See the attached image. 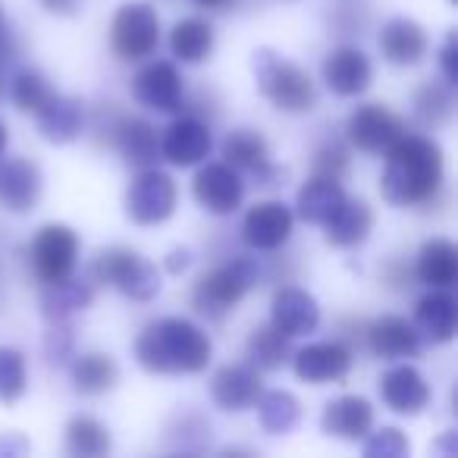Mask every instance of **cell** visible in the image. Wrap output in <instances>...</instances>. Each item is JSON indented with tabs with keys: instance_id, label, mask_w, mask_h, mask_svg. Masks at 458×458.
<instances>
[{
	"instance_id": "1",
	"label": "cell",
	"mask_w": 458,
	"mask_h": 458,
	"mask_svg": "<svg viewBox=\"0 0 458 458\" xmlns=\"http://www.w3.org/2000/svg\"><path fill=\"white\" fill-rule=\"evenodd\" d=\"M445 160L433 139L402 135L386 151V166L380 176V195L393 208H418L437 198L443 189Z\"/></svg>"
},
{
	"instance_id": "2",
	"label": "cell",
	"mask_w": 458,
	"mask_h": 458,
	"mask_svg": "<svg viewBox=\"0 0 458 458\" xmlns=\"http://www.w3.org/2000/svg\"><path fill=\"white\" fill-rule=\"evenodd\" d=\"M210 352L208 333L185 318H160L135 339V358L148 374H201Z\"/></svg>"
},
{
	"instance_id": "3",
	"label": "cell",
	"mask_w": 458,
	"mask_h": 458,
	"mask_svg": "<svg viewBox=\"0 0 458 458\" xmlns=\"http://www.w3.org/2000/svg\"><path fill=\"white\" fill-rule=\"evenodd\" d=\"M251 70H255L258 91L283 114H308L318 104V89H314L308 70H301L283 54L261 47V51H255Z\"/></svg>"
},
{
	"instance_id": "4",
	"label": "cell",
	"mask_w": 458,
	"mask_h": 458,
	"mask_svg": "<svg viewBox=\"0 0 458 458\" xmlns=\"http://www.w3.org/2000/svg\"><path fill=\"white\" fill-rule=\"evenodd\" d=\"M261 280V267L255 258H233L210 274H204L191 289V308L208 320H223Z\"/></svg>"
},
{
	"instance_id": "5",
	"label": "cell",
	"mask_w": 458,
	"mask_h": 458,
	"mask_svg": "<svg viewBox=\"0 0 458 458\" xmlns=\"http://www.w3.org/2000/svg\"><path fill=\"white\" fill-rule=\"evenodd\" d=\"M91 280L120 289L132 301H151L160 293L157 267L145 261L139 251L123 249V245L98 251L95 264H91Z\"/></svg>"
},
{
	"instance_id": "6",
	"label": "cell",
	"mask_w": 458,
	"mask_h": 458,
	"mask_svg": "<svg viewBox=\"0 0 458 458\" xmlns=\"http://www.w3.org/2000/svg\"><path fill=\"white\" fill-rule=\"evenodd\" d=\"M160 45V20L157 10L148 4H126L116 10L110 22V47L120 60H145Z\"/></svg>"
},
{
	"instance_id": "7",
	"label": "cell",
	"mask_w": 458,
	"mask_h": 458,
	"mask_svg": "<svg viewBox=\"0 0 458 458\" xmlns=\"http://www.w3.org/2000/svg\"><path fill=\"white\" fill-rule=\"evenodd\" d=\"M176 210V182L157 166H145L126 191V214L139 226H157Z\"/></svg>"
},
{
	"instance_id": "8",
	"label": "cell",
	"mask_w": 458,
	"mask_h": 458,
	"mask_svg": "<svg viewBox=\"0 0 458 458\" xmlns=\"http://www.w3.org/2000/svg\"><path fill=\"white\" fill-rule=\"evenodd\" d=\"M32 267L35 276L41 283H60L66 276H72L79 261V236L72 233L66 223H47V226L38 229V236H35L32 249Z\"/></svg>"
},
{
	"instance_id": "9",
	"label": "cell",
	"mask_w": 458,
	"mask_h": 458,
	"mask_svg": "<svg viewBox=\"0 0 458 458\" xmlns=\"http://www.w3.org/2000/svg\"><path fill=\"white\" fill-rule=\"evenodd\" d=\"M191 191H195V201L201 204L208 214L229 216L242 204L245 182H242V173L233 170L226 160H214V164H204L201 170H198L195 182H191Z\"/></svg>"
},
{
	"instance_id": "10",
	"label": "cell",
	"mask_w": 458,
	"mask_h": 458,
	"mask_svg": "<svg viewBox=\"0 0 458 458\" xmlns=\"http://www.w3.org/2000/svg\"><path fill=\"white\" fill-rule=\"evenodd\" d=\"M132 95L141 107L157 110V114H176L182 110L185 85L179 76L176 64L170 60H154V64L141 66L132 79Z\"/></svg>"
},
{
	"instance_id": "11",
	"label": "cell",
	"mask_w": 458,
	"mask_h": 458,
	"mask_svg": "<svg viewBox=\"0 0 458 458\" xmlns=\"http://www.w3.org/2000/svg\"><path fill=\"white\" fill-rule=\"evenodd\" d=\"M345 132H349V141L358 151L386 154L389 148L405 135V126H402L399 116L383 107V104H364V107H358L355 114L349 116Z\"/></svg>"
},
{
	"instance_id": "12",
	"label": "cell",
	"mask_w": 458,
	"mask_h": 458,
	"mask_svg": "<svg viewBox=\"0 0 458 458\" xmlns=\"http://www.w3.org/2000/svg\"><path fill=\"white\" fill-rule=\"evenodd\" d=\"M293 210L283 201H261L245 214L242 220V239L255 251H276L293 236Z\"/></svg>"
},
{
	"instance_id": "13",
	"label": "cell",
	"mask_w": 458,
	"mask_h": 458,
	"mask_svg": "<svg viewBox=\"0 0 458 458\" xmlns=\"http://www.w3.org/2000/svg\"><path fill=\"white\" fill-rule=\"evenodd\" d=\"M223 160H226L233 170L258 176V185H276V179H280V170H276L274 160H270L267 141H264V135L255 132V129H236V132H229L226 141H223Z\"/></svg>"
},
{
	"instance_id": "14",
	"label": "cell",
	"mask_w": 458,
	"mask_h": 458,
	"mask_svg": "<svg viewBox=\"0 0 458 458\" xmlns=\"http://www.w3.org/2000/svg\"><path fill=\"white\" fill-rule=\"evenodd\" d=\"M324 82L333 95L339 98H358L374 82V66L361 47L343 45L327 54L324 60Z\"/></svg>"
},
{
	"instance_id": "15",
	"label": "cell",
	"mask_w": 458,
	"mask_h": 458,
	"mask_svg": "<svg viewBox=\"0 0 458 458\" xmlns=\"http://www.w3.org/2000/svg\"><path fill=\"white\" fill-rule=\"evenodd\" d=\"M293 368L295 377L314 386H324V383H336L349 374L352 368V352L343 343H311L305 349L293 352Z\"/></svg>"
},
{
	"instance_id": "16",
	"label": "cell",
	"mask_w": 458,
	"mask_h": 458,
	"mask_svg": "<svg viewBox=\"0 0 458 458\" xmlns=\"http://www.w3.org/2000/svg\"><path fill=\"white\" fill-rule=\"evenodd\" d=\"M210 129L208 123H201L198 116H179L176 123H170L160 139V154L170 160L173 166H195L210 154Z\"/></svg>"
},
{
	"instance_id": "17",
	"label": "cell",
	"mask_w": 458,
	"mask_h": 458,
	"mask_svg": "<svg viewBox=\"0 0 458 458\" xmlns=\"http://www.w3.org/2000/svg\"><path fill=\"white\" fill-rule=\"evenodd\" d=\"M270 324L283 333V336H308L318 330L320 324V305L311 293L299 286H283L274 295V308H270Z\"/></svg>"
},
{
	"instance_id": "18",
	"label": "cell",
	"mask_w": 458,
	"mask_h": 458,
	"mask_svg": "<svg viewBox=\"0 0 458 458\" xmlns=\"http://www.w3.org/2000/svg\"><path fill=\"white\" fill-rule=\"evenodd\" d=\"M261 395V370L251 364H226L210 380V399L223 411H245Z\"/></svg>"
},
{
	"instance_id": "19",
	"label": "cell",
	"mask_w": 458,
	"mask_h": 458,
	"mask_svg": "<svg viewBox=\"0 0 458 458\" xmlns=\"http://www.w3.org/2000/svg\"><path fill=\"white\" fill-rule=\"evenodd\" d=\"M320 427L327 437L358 443L374 430V405L364 395H339V399L327 402Z\"/></svg>"
},
{
	"instance_id": "20",
	"label": "cell",
	"mask_w": 458,
	"mask_h": 458,
	"mask_svg": "<svg viewBox=\"0 0 458 458\" xmlns=\"http://www.w3.org/2000/svg\"><path fill=\"white\" fill-rule=\"evenodd\" d=\"M38 132L51 145H70L85 132V104L72 95H54L41 104L38 114Z\"/></svg>"
},
{
	"instance_id": "21",
	"label": "cell",
	"mask_w": 458,
	"mask_h": 458,
	"mask_svg": "<svg viewBox=\"0 0 458 458\" xmlns=\"http://www.w3.org/2000/svg\"><path fill=\"white\" fill-rule=\"evenodd\" d=\"M380 395L389 411L395 414H420L430 405V386L411 364H395L380 377Z\"/></svg>"
},
{
	"instance_id": "22",
	"label": "cell",
	"mask_w": 458,
	"mask_h": 458,
	"mask_svg": "<svg viewBox=\"0 0 458 458\" xmlns=\"http://www.w3.org/2000/svg\"><path fill=\"white\" fill-rule=\"evenodd\" d=\"M41 198V170L26 157H10L0 164V204L13 214H26Z\"/></svg>"
},
{
	"instance_id": "23",
	"label": "cell",
	"mask_w": 458,
	"mask_h": 458,
	"mask_svg": "<svg viewBox=\"0 0 458 458\" xmlns=\"http://www.w3.org/2000/svg\"><path fill=\"white\" fill-rule=\"evenodd\" d=\"M368 345L377 358L402 361V358H418L424 339H420L418 327L408 324L405 318L386 314V318L374 320V324L368 327Z\"/></svg>"
},
{
	"instance_id": "24",
	"label": "cell",
	"mask_w": 458,
	"mask_h": 458,
	"mask_svg": "<svg viewBox=\"0 0 458 458\" xmlns=\"http://www.w3.org/2000/svg\"><path fill=\"white\" fill-rule=\"evenodd\" d=\"M455 324H458V308L455 299L445 289H433L414 308V327H418L420 339H427L433 345L452 343L455 339Z\"/></svg>"
},
{
	"instance_id": "25",
	"label": "cell",
	"mask_w": 458,
	"mask_h": 458,
	"mask_svg": "<svg viewBox=\"0 0 458 458\" xmlns=\"http://www.w3.org/2000/svg\"><path fill=\"white\" fill-rule=\"evenodd\" d=\"M327 226V242L336 249H358L361 242H368L370 229H374V210L368 208V201L361 198H349L336 208V214L324 223Z\"/></svg>"
},
{
	"instance_id": "26",
	"label": "cell",
	"mask_w": 458,
	"mask_h": 458,
	"mask_svg": "<svg viewBox=\"0 0 458 458\" xmlns=\"http://www.w3.org/2000/svg\"><path fill=\"white\" fill-rule=\"evenodd\" d=\"M380 51L393 66H414L427 57V32L414 20L395 16L383 26Z\"/></svg>"
},
{
	"instance_id": "27",
	"label": "cell",
	"mask_w": 458,
	"mask_h": 458,
	"mask_svg": "<svg viewBox=\"0 0 458 458\" xmlns=\"http://www.w3.org/2000/svg\"><path fill=\"white\" fill-rule=\"evenodd\" d=\"M114 148H120L123 160L129 166H154L160 157V141H157V129L148 120H135V116H123L120 129H116Z\"/></svg>"
},
{
	"instance_id": "28",
	"label": "cell",
	"mask_w": 458,
	"mask_h": 458,
	"mask_svg": "<svg viewBox=\"0 0 458 458\" xmlns=\"http://www.w3.org/2000/svg\"><path fill=\"white\" fill-rule=\"evenodd\" d=\"M345 201V191L339 185V179H327V176H314L308 179L299 189V198H295V210L305 223H314V226H324L336 208Z\"/></svg>"
},
{
	"instance_id": "29",
	"label": "cell",
	"mask_w": 458,
	"mask_h": 458,
	"mask_svg": "<svg viewBox=\"0 0 458 458\" xmlns=\"http://www.w3.org/2000/svg\"><path fill=\"white\" fill-rule=\"evenodd\" d=\"M414 274L424 286L430 289H449L458 280V249L449 239H430L418 251Z\"/></svg>"
},
{
	"instance_id": "30",
	"label": "cell",
	"mask_w": 458,
	"mask_h": 458,
	"mask_svg": "<svg viewBox=\"0 0 458 458\" xmlns=\"http://www.w3.org/2000/svg\"><path fill=\"white\" fill-rule=\"evenodd\" d=\"M95 301V289L89 280H76V276H66L60 283H47L45 293H41V314L47 320H70L76 311Z\"/></svg>"
},
{
	"instance_id": "31",
	"label": "cell",
	"mask_w": 458,
	"mask_h": 458,
	"mask_svg": "<svg viewBox=\"0 0 458 458\" xmlns=\"http://www.w3.org/2000/svg\"><path fill=\"white\" fill-rule=\"evenodd\" d=\"M170 51L179 64H204L214 54V26L201 16H185L173 26Z\"/></svg>"
},
{
	"instance_id": "32",
	"label": "cell",
	"mask_w": 458,
	"mask_h": 458,
	"mask_svg": "<svg viewBox=\"0 0 458 458\" xmlns=\"http://www.w3.org/2000/svg\"><path fill=\"white\" fill-rule=\"evenodd\" d=\"M120 383V364L107 352H89L72 364V389L79 395H104Z\"/></svg>"
},
{
	"instance_id": "33",
	"label": "cell",
	"mask_w": 458,
	"mask_h": 458,
	"mask_svg": "<svg viewBox=\"0 0 458 458\" xmlns=\"http://www.w3.org/2000/svg\"><path fill=\"white\" fill-rule=\"evenodd\" d=\"M258 420L267 433L283 437V433H293L301 420V402L295 399L286 389H270V393L258 395Z\"/></svg>"
},
{
	"instance_id": "34",
	"label": "cell",
	"mask_w": 458,
	"mask_h": 458,
	"mask_svg": "<svg viewBox=\"0 0 458 458\" xmlns=\"http://www.w3.org/2000/svg\"><path fill=\"white\" fill-rule=\"evenodd\" d=\"M455 85L449 82H424L414 91V116H418L420 126L427 129H443L452 123L455 114V95H452Z\"/></svg>"
},
{
	"instance_id": "35",
	"label": "cell",
	"mask_w": 458,
	"mask_h": 458,
	"mask_svg": "<svg viewBox=\"0 0 458 458\" xmlns=\"http://www.w3.org/2000/svg\"><path fill=\"white\" fill-rule=\"evenodd\" d=\"M293 339L283 336L274 324H264L251 333L249 345H245V355H249V364L255 370H280L283 364L293 358Z\"/></svg>"
},
{
	"instance_id": "36",
	"label": "cell",
	"mask_w": 458,
	"mask_h": 458,
	"mask_svg": "<svg viewBox=\"0 0 458 458\" xmlns=\"http://www.w3.org/2000/svg\"><path fill=\"white\" fill-rule=\"evenodd\" d=\"M110 430L91 414H76L66 424V449L79 458H101L110 452Z\"/></svg>"
},
{
	"instance_id": "37",
	"label": "cell",
	"mask_w": 458,
	"mask_h": 458,
	"mask_svg": "<svg viewBox=\"0 0 458 458\" xmlns=\"http://www.w3.org/2000/svg\"><path fill=\"white\" fill-rule=\"evenodd\" d=\"M29 386V370L26 358L13 345H0V402H16L22 399Z\"/></svg>"
},
{
	"instance_id": "38",
	"label": "cell",
	"mask_w": 458,
	"mask_h": 458,
	"mask_svg": "<svg viewBox=\"0 0 458 458\" xmlns=\"http://www.w3.org/2000/svg\"><path fill=\"white\" fill-rule=\"evenodd\" d=\"M10 98H13V104L22 110V114H38L41 104L51 98V89H47V79L41 76L38 70H22L13 76Z\"/></svg>"
},
{
	"instance_id": "39",
	"label": "cell",
	"mask_w": 458,
	"mask_h": 458,
	"mask_svg": "<svg viewBox=\"0 0 458 458\" xmlns=\"http://www.w3.org/2000/svg\"><path fill=\"white\" fill-rule=\"evenodd\" d=\"M368 443H364V455L368 458H402L408 455V439L399 427H383L377 433H368Z\"/></svg>"
},
{
	"instance_id": "40",
	"label": "cell",
	"mask_w": 458,
	"mask_h": 458,
	"mask_svg": "<svg viewBox=\"0 0 458 458\" xmlns=\"http://www.w3.org/2000/svg\"><path fill=\"white\" fill-rule=\"evenodd\" d=\"M45 333V355L51 364H66L72 358V345H76V333H72L70 320H47Z\"/></svg>"
},
{
	"instance_id": "41",
	"label": "cell",
	"mask_w": 458,
	"mask_h": 458,
	"mask_svg": "<svg viewBox=\"0 0 458 458\" xmlns=\"http://www.w3.org/2000/svg\"><path fill=\"white\" fill-rule=\"evenodd\" d=\"M345 170H349V154H345L343 145L330 141V145L318 148V154H314V176L343 179Z\"/></svg>"
},
{
	"instance_id": "42",
	"label": "cell",
	"mask_w": 458,
	"mask_h": 458,
	"mask_svg": "<svg viewBox=\"0 0 458 458\" xmlns=\"http://www.w3.org/2000/svg\"><path fill=\"white\" fill-rule=\"evenodd\" d=\"M123 116H126V114H120V110H116V104H101V107H98L95 135H98V141H101V145H114L116 129H120Z\"/></svg>"
},
{
	"instance_id": "43",
	"label": "cell",
	"mask_w": 458,
	"mask_h": 458,
	"mask_svg": "<svg viewBox=\"0 0 458 458\" xmlns=\"http://www.w3.org/2000/svg\"><path fill=\"white\" fill-rule=\"evenodd\" d=\"M439 66H443V82L455 85V82H458V47H455V32L445 35L443 51H439Z\"/></svg>"
},
{
	"instance_id": "44",
	"label": "cell",
	"mask_w": 458,
	"mask_h": 458,
	"mask_svg": "<svg viewBox=\"0 0 458 458\" xmlns=\"http://www.w3.org/2000/svg\"><path fill=\"white\" fill-rule=\"evenodd\" d=\"M189 264H191V251L189 249H173L170 255H166L164 267L170 270V274H182Z\"/></svg>"
},
{
	"instance_id": "45",
	"label": "cell",
	"mask_w": 458,
	"mask_h": 458,
	"mask_svg": "<svg viewBox=\"0 0 458 458\" xmlns=\"http://www.w3.org/2000/svg\"><path fill=\"white\" fill-rule=\"evenodd\" d=\"M79 4H82V0H41V7H45L47 13H57V16H70V13H76Z\"/></svg>"
},
{
	"instance_id": "46",
	"label": "cell",
	"mask_w": 458,
	"mask_h": 458,
	"mask_svg": "<svg viewBox=\"0 0 458 458\" xmlns=\"http://www.w3.org/2000/svg\"><path fill=\"white\" fill-rule=\"evenodd\" d=\"M26 449H29V443L22 437H16V433L0 437V455H22Z\"/></svg>"
},
{
	"instance_id": "47",
	"label": "cell",
	"mask_w": 458,
	"mask_h": 458,
	"mask_svg": "<svg viewBox=\"0 0 458 458\" xmlns=\"http://www.w3.org/2000/svg\"><path fill=\"white\" fill-rule=\"evenodd\" d=\"M7 139H10V135H7V123L0 120V157H4V151H7Z\"/></svg>"
},
{
	"instance_id": "48",
	"label": "cell",
	"mask_w": 458,
	"mask_h": 458,
	"mask_svg": "<svg viewBox=\"0 0 458 458\" xmlns=\"http://www.w3.org/2000/svg\"><path fill=\"white\" fill-rule=\"evenodd\" d=\"M7 45V20H4V10H0V51Z\"/></svg>"
},
{
	"instance_id": "49",
	"label": "cell",
	"mask_w": 458,
	"mask_h": 458,
	"mask_svg": "<svg viewBox=\"0 0 458 458\" xmlns=\"http://www.w3.org/2000/svg\"><path fill=\"white\" fill-rule=\"evenodd\" d=\"M195 4H201V7H210V10H216V7H223V4H229V0H195Z\"/></svg>"
},
{
	"instance_id": "50",
	"label": "cell",
	"mask_w": 458,
	"mask_h": 458,
	"mask_svg": "<svg viewBox=\"0 0 458 458\" xmlns=\"http://www.w3.org/2000/svg\"><path fill=\"white\" fill-rule=\"evenodd\" d=\"M452 4H455V0H452Z\"/></svg>"
}]
</instances>
